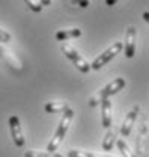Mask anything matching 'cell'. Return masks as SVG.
<instances>
[{"label": "cell", "instance_id": "obj_13", "mask_svg": "<svg viewBox=\"0 0 149 157\" xmlns=\"http://www.w3.org/2000/svg\"><path fill=\"white\" fill-rule=\"evenodd\" d=\"M117 148H119L121 154H122L124 157H136V154L130 150L128 144H127L124 139H117Z\"/></svg>", "mask_w": 149, "mask_h": 157}, {"label": "cell", "instance_id": "obj_16", "mask_svg": "<svg viewBox=\"0 0 149 157\" xmlns=\"http://www.w3.org/2000/svg\"><path fill=\"white\" fill-rule=\"evenodd\" d=\"M24 2H26V5H27L33 12H41V11H42V5H41L39 0H24Z\"/></svg>", "mask_w": 149, "mask_h": 157}, {"label": "cell", "instance_id": "obj_21", "mask_svg": "<svg viewBox=\"0 0 149 157\" xmlns=\"http://www.w3.org/2000/svg\"><path fill=\"white\" fill-rule=\"evenodd\" d=\"M143 20H145V21L149 24V11H146V12L143 14Z\"/></svg>", "mask_w": 149, "mask_h": 157}, {"label": "cell", "instance_id": "obj_8", "mask_svg": "<svg viewBox=\"0 0 149 157\" xmlns=\"http://www.w3.org/2000/svg\"><path fill=\"white\" fill-rule=\"evenodd\" d=\"M139 112H140V107H139V106H134L130 112L127 113V117H125L124 122H122V127H121V135H122V136L127 137L131 133V128H132V125H134V122H136V119H137Z\"/></svg>", "mask_w": 149, "mask_h": 157}, {"label": "cell", "instance_id": "obj_22", "mask_svg": "<svg viewBox=\"0 0 149 157\" xmlns=\"http://www.w3.org/2000/svg\"><path fill=\"white\" fill-rule=\"evenodd\" d=\"M60 157H63V156H60Z\"/></svg>", "mask_w": 149, "mask_h": 157}, {"label": "cell", "instance_id": "obj_19", "mask_svg": "<svg viewBox=\"0 0 149 157\" xmlns=\"http://www.w3.org/2000/svg\"><path fill=\"white\" fill-rule=\"evenodd\" d=\"M117 2H119V0H106V5H107V6H114Z\"/></svg>", "mask_w": 149, "mask_h": 157}, {"label": "cell", "instance_id": "obj_4", "mask_svg": "<svg viewBox=\"0 0 149 157\" xmlns=\"http://www.w3.org/2000/svg\"><path fill=\"white\" fill-rule=\"evenodd\" d=\"M9 128H11V135H12L14 144H15L18 148H23V147H24V135H23V130H21L20 118L17 117V115L9 117Z\"/></svg>", "mask_w": 149, "mask_h": 157}, {"label": "cell", "instance_id": "obj_12", "mask_svg": "<svg viewBox=\"0 0 149 157\" xmlns=\"http://www.w3.org/2000/svg\"><path fill=\"white\" fill-rule=\"evenodd\" d=\"M116 136H117V130L116 128H112L107 132V135L104 136V140H102V150L104 151H110L113 148V144L116 140Z\"/></svg>", "mask_w": 149, "mask_h": 157}, {"label": "cell", "instance_id": "obj_15", "mask_svg": "<svg viewBox=\"0 0 149 157\" xmlns=\"http://www.w3.org/2000/svg\"><path fill=\"white\" fill-rule=\"evenodd\" d=\"M68 157H112V156H102V154H95V153H89V151L71 150L68 153Z\"/></svg>", "mask_w": 149, "mask_h": 157}, {"label": "cell", "instance_id": "obj_3", "mask_svg": "<svg viewBox=\"0 0 149 157\" xmlns=\"http://www.w3.org/2000/svg\"><path fill=\"white\" fill-rule=\"evenodd\" d=\"M122 50H124V44H122V42H113L102 55H99V56L91 63V68H92V70H101L106 63H109V62H110L114 56H117Z\"/></svg>", "mask_w": 149, "mask_h": 157}, {"label": "cell", "instance_id": "obj_6", "mask_svg": "<svg viewBox=\"0 0 149 157\" xmlns=\"http://www.w3.org/2000/svg\"><path fill=\"white\" fill-rule=\"evenodd\" d=\"M136 39H137V30L134 26H130L127 29L125 33V44H124V50H125V56L131 59L136 53Z\"/></svg>", "mask_w": 149, "mask_h": 157}, {"label": "cell", "instance_id": "obj_20", "mask_svg": "<svg viewBox=\"0 0 149 157\" xmlns=\"http://www.w3.org/2000/svg\"><path fill=\"white\" fill-rule=\"evenodd\" d=\"M41 5L42 6H50L51 5V0H41Z\"/></svg>", "mask_w": 149, "mask_h": 157}, {"label": "cell", "instance_id": "obj_9", "mask_svg": "<svg viewBox=\"0 0 149 157\" xmlns=\"http://www.w3.org/2000/svg\"><path fill=\"white\" fill-rule=\"evenodd\" d=\"M0 58L3 59L14 71H17V73H21V70H23V67H21V62H20L18 59L14 56V53H11L8 48H5L2 44H0Z\"/></svg>", "mask_w": 149, "mask_h": 157}, {"label": "cell", "instance_id": "obj_10", "mask_svg": "<svg viewBox=\"0 0 149 157\" xmlns=\"http://www.w3.org/2000/svg\"><path fill=\"white\" fill-rule=\"evenodd\" d=\"M44 109L47 113H63L66 109H69V106L65 101H50L45 104Z\"/></svg>", "mask_w": 149, "mask_h": 157}, {"label": "cell", "instance_id": "obj_7", "mask_svg": "<svg viewBox=\"0 0 149 157\" xmlns=\"http://www.w3.org/2000/svg\"><path fill=\"white\" fill-rule=\"evenodd\" d=\"M101 121L104 128H110L113 124V107L112 101L109 98H104L101 101Z\"/></svg>", "mask_w": 149, "mask_h": 157}, {"label": "cell", "instance_id": "obj_14", "mask_svg": "<svg viewBox=\"0 0 149 157\" xmlns=\"http://www.w3.org/2000/svg\"><path fill=\"white\" fill-rule=\"evenodd\" d=\"M62 154L59 153H47V151H35V150H30V151H26L24 157H60Z\"/></svg>", "mask_w": 149, "mask_h": 157}, {"label": "cell", "instance_id": "obj_5", "mask_svg": "<svg viewBox=\"0 0 149 157\" xmlns=\"http://www.w3.org/2000/svg\"><path fill=\"white\" fill-rule=\"evenodd\" d=\"M124 88H125V78L117 77V78H114L113 82H110L107 86H104V88L98 92V97H99V100L102 101L104 98H109L110 95H113V94L122 91Z\"/></svg>", "mask_w": 149, "mask_h": 157}, {"label": "cell", "instance_id": "obj_2", "mask_svg": "<svg viewBox=\"0 0 149 157\" xmlns=\"http://www.w3.org/2000/svg\"><path fill=\"white\" fill-rule=\"evenodd\" d=\"M60 48H62L63 55H65L66 58L74 63V67L78 70V71H81V73H89V71L92 70V68H91V65H89V62L83 58V56L75 50L71 44H68V42H62Z\"/></svg>", "mask_w": 149, "mask_h": 157}, {"label": "cell", "instance_id": "obj_1", "mask_svg": "<svg viewBox=\"0 0 149 157\" xmlns=\"http://www.w3.org/2000/svg\"><path fill=\"white\" fill-rule=\"evenodd\" d=\"M73 118H74V110H73V109H66V110L63 112V117H62L59 125H57L56 132H54L51 140H50L48 145H47V153H54L57 148H59L60 142L63 140V137H65L68 128H69V125H71Z\"/></svg>", "mask_w": 149, "mask_h": 157}, {"label": "cell", "instance_id": "obj_11", "mask_svg": "<svg viewBox=\"0 0 149 157\" xmlns=\"http://www.w3.org/2000/svg\"><path fill=\"white\" fill-rule=\"evenodd\" d=\"M81 35V30L78 27H74V29H63V30H59L56 33V39L57 41H66V39L71 38H78Z\"/></svg>", "mask_w": 149, "mask_h": 157}, {"label": "cell", "instance_id": "obj_18", "mask_svg": "<svg viewBox=\"0 0 149 157\" xmlns=\"http://www.w3.org/2000/svg\"><path fill=\"white\" fill-rule=\"evenodd\" d=\"M75 2L78 3L80 8H88V6L91 5V0H75Z\"/></svg>", "mask_w": 149, "mask_h": 157}, {"label": "cell", "instance_id": "obj_17", "mask_svg": "<svg viewBox=\"0 0 149 157\" xmlns=\"http://www.w3.org/2000/svg\"><path fill=\"white\" fill-rule=\"evenodd\" d=\"M11 41V33L0 29V42H9Z\"/></svg>", "mask_w": 149, "mask_h": 157}]
</instances>
